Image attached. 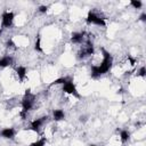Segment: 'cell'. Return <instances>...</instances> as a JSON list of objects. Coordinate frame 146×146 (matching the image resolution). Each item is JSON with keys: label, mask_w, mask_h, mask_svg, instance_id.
<instances>
[{"label": "cell", "mask_w": 146, "mask_h": 146, "mask_svg": "<svg viewBox=\"0 0 146 146\" xmlns=\"http://www.w3.org/2000/svg\"><path fill=\"white\" fill-rule=\"evenodd\" d=\"M34 100H35V96L31 92V89H26L24 97L22 99V112H21V116L23 119H25V114L32 110L33 105H34Z\"/></svg>", "instance_id": "cell-2"}, {"label": "cell", "mask_w": 146, "mask_h": 146, "mask_svg": "<svg viewBox=\"0 0 146 146\" xmlns=\"http://www.w3.org/2000/svg\"><path fill=\"white\" fill-rule=\"evenodd\" d=\"M46 141H47V139L43 137V138H40V139H38V140L31 143L30 146H44V145H46Z\"/></svg>", "instance_id": "cell-15"}, {"label": "cell", "mask_w": 146, "mask_h": 146, "mask_svg": "<svg viewBox=\"0 0 146 146\" xmlns=\"http://www.w3.org/2000/svg\"><path fill=\"white\" fill-rule=\"evenodd\" d=\"M7 47H15V43H14V41L11 39H9L7 41Z\"/></svg>", "instance_id": "cell-20"}, {"label": "cell", "mask_w": 146, "mask_h": 146, "mask_svg": "<svg viewBox=\"0 0 146 146\" xmlns=\"http://www.w3.org/2000/svg\"><path fill=\"white\" fill-rule=\"evenodd\" d=\"M15 14L13 11H3L1 15V25L2 27H10L13 25Z\"/></svg>", "instance_id": "cell-4"}, {"label": "cell", "mask_w": 146, "mask_h": 146, "mask_svg": "<svg viewBox=\"0 0 146 146\" xmlns=\"http://www.w3.org/2000/svg\"><path fill=\"white\" fill-rule=\"evenodd\" d=\"M129 138H130V132L128 130H121V132H120V139H121V141L122 143H125V141L129 140Z\"/></svg>", "instance_id": "cell-14"}, {"label": "cell", "mask_w": 146, "mask_h": 146, "mask_svg": "<svg viewBox=\"0 0 146 146\" xmlns=\"http://www.w3.org/2000/svg\"><path fill=\"white\" fill-rule=\"evenodd\" d=\"M16 74H17L19 81L23 82L24 79H25V76H26V67L25 66H18V67H16Z\"/></svg>", "instance_id": "cell-10"}, {"label": "cell", "mask_w": 146, "mask_h": 146, "mask_svg": "<svg viewBox=\"0 0 146 146\" xmlns=\"http://www.w3.org/2000/svg\"><path fill=\"white\" fill-rule=\"evenodd\" d=\"M138 75H139V76H141V78H145V75H146L145 66H141V67L139 68V71H138Z\"/></svg>", "instance_id": "cell-17"}, {"label": "cell", "mask_w": 146, "mask_h": 146, "mask_svg": "<svg viewBox=\"0 0 146 146\" xmlns=\"http://www.w3.org/2000/svg\"><path fill=\"white\" fill-rule=\"evenodd\" d=\"M52 117H54L55 121H62V120H64V117H65V113H64L63 110H54V112H52Z\"/></svg>", "instance_id": "cell-12"}, {"label": "cell", "mask_w": 146, "mask_h": 146, "mask_svg": "<svg viewBox=\"0 0 146 146\" xmlns=\"http://www.w3.org/2000/svg\"><path fill=\"white\" fill-rule=\"evenodd\" d=\"M70 81H73V79L71 76H62V78H58L55 81H52L50 83V86H54V84H65V83H67Z\"/></svg>", "instance_id": "cell-11"}, {"label": "cell", "mask_w": 146, "mask_h": 146, "mask_svg": "<svg viewBox=\"0 0 146 146\" xmlns=\"http://www.w3.org/2000/svg\"><path fill=\"white\" fill-rule=\"evenodd\" d=\"M63 91L66 92V94H68V95H73V96L76 97V98H81V96H80V94L78 92L76 87H75V84L73 83V81H70V82L63 84Z\"/></svg>", "instance_id": "cell-5"}, {"label": "cell", "mask_w": 146, "mask_h": 146, "mask_svg": "<svg viewBox=\"0 0 146 146\" xmlns=\"http://www.w3.org/2000/svg\"><path fill=\"white\" fill-rule=\"evenodd\" d=\"M48 116H42V117H39V119H35L31 122V130L34 131V132H39L40 131V128L42 127V124L47 121Z\"/></svg>", "instance_id": "cell-6"}, {"label": "cell", "mask_w": 146, "mask_h": 146, "mask_svg": "<svg viewBox=\"0 0 146 146\" xmlns=\"http://www.w3.org/2000/svg\"><path fill=\"white\" fill-rule=\"evenodd\" d=\"M102 52H103V60L99 65H92L91 66V78L97 79L98 76L107 73L111 68H112V64H113V57L112 55L105 50L104 48H102Z\"/></svg>", "instance_id": "cell-1"}, {"label": "cell", "mask_w": 146, "mask_h": 146, "mask_svg": "<svg viewBox=\"0 0 146 146\" xmlns=\"http://www.w3.org/2000/svg\"><path fill=\"white\" fill-rule=\"evenodd\" d=\"M130 5H131L135 9H140L141 6H143V2L139 1V0H137V1H136V0H131V1H130Z\"/></svg>", "instance_id": "cell-16"}, {"label": "cell", "mask_w": 146, "mask_h": 146, "mask_svg": "<svg viewBox=\"0 0 146 146\" xmlns=\"http://www.w3.org/2000/svg\"><path fill=\"white\" fill-rule=\"evenodd\" d=\"M14 59L11 56H3L0 58V67H7L13 64Z\"/></svg>", "instance_id": "cell-9"}, {"label": "cell", "mask_w": 146, "mask_h": 146, "mask_svg": "<svg viewBox=\"0 0 146 146\" xmlns=\"http://www.w3.org/2000/svg\"><path fill=\"white\" fill-rule=\"evenodd\" d=\"M87 23H88V24H95V25H98V26H102V27H105V26H106L105 18L98 16V15L95 14L94 11H89V13H88Z\"/></svg>", "instance_id": "cell-3"}, {"label": "cell", "mask_w": 146, "mask_h": 146, "mask_svg": "<svg viewBox=\"0 0 146 146\" xmlns=\"http://www.w3.org/2000/svg\"><path fill=\"white\" fill-rule=\"evenodd\" d=\"M15 129L14 128H5L0 131V136L6 139H13L15 137Z\"/></svg>", "instance_id": "cell-7"}, {"label": "cell", "mask_w": 146, "mask_h": 146, "mask_svg": "<svg viewBox=\"0 0 146 146\" xmlns=\"http://www.w3.org/2000/svg\"><path fill=\"white\" fill-rule=\"evenodd\" d=\"M1 33H2V29L0 27V35H1Z\"/></svg>", "instance_id": "cell-21"}, {"label": "cell", "mask_w": 146, "mask_h": 146, "mask_svg": "<svg viewBox=\"0 0 146 146\" xmlns=\"http://www.w3.org/2000/svg\"><path fill=\"white\" fill-rule=\"evenodd\" d=\"M90 146H97V145H90Z\"/></svg>", "instance_id": "cell-22"}, {"label": "cell", "mask_w": 146, "mask_h": 146, "mask_svg": "<svg viewBox=\"0 0 146 146\" xmlns=\"http://www.w3.org/2000/svg\"><path fill=\"white\" fill-rule=\"evenodd\" d=\"M34 49H35V51H38V52H42V51H43V49H42V47H41V38H40V34L36 35L35 43H34Z\"/></svg>", "instance_id": "cell-13"}, {"label": "cell", "mask_w": 146, "mask_h": 146, "mask_svg": "<svg viewBox=\"0 0 146 146\" xmlns=\"http://www.w3.org/2000/svg\"><path fill=\"white\" fill-rule=\"evenodd\" d=\"M84 38V32H73L71 35V41L73 43H81Z\"/></svg>", "instance_id": "cell-8"}, {"label": "cell", "mask_w": 146, "mask_h": 146, "mask_svg": "<svg viewBox=\"0 0 146 146\" xmlns=\"http://www.w3.org/2000/svg\"><path fill=\"white\" fill-rule=\"evenodd\" d=\"M139 19L141 22H146V13H143L140 16H139Z\"/></svg>", "instance_id": "cell-19"}, {"label": "cell", "mask_w": 146, "mask_h": 146, "mask_svg": "<svg viewBox=\"0 0 146 146\" xmlns=\"http://www.w3.org/2000/svg\"><path fill=\"white\" fill-rule=\"evenodd\" d=\"M39 11H40L41 14H46V13L48 11V7H47V6H40V7H39Z\"/></svg>", "instance_id": "cell-18"}]
</instances>
